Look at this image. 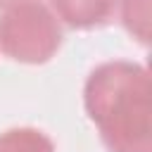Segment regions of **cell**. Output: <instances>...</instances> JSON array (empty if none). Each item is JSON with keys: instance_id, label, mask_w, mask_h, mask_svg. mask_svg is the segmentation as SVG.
<instances>
[{"instance_id": "4", "label": "cell", "mask_w": 152, "mask_h": 152, "mask_svg": "<svg viewBox=\"0 0 152 152\" xmlns=\"http://www.w3.org/2000/svg\"><path fill=\"white\" fill-rule=\"evenodd\" d=\"M0 152H55V145L38 128H10L0 135Z\"/></svg>"}, {"instance_id": "5", "label": "cell", "mask_w": 152, "mask_h": 152, "mask_svg": "<svg viewBox=\"0 0 152 152\" xmlns=\"http://www.w3.org/2000/svg\"><path fill=\"white\" fill-rule=\"evenodd\" d=\"M126 31L140 43L150 40V0H119Z\"/></svg>"}, {"instance_id": "1", "label": "cell", "mask_w": 152, "mask_h": 152, "mask_svg": "<svg viewBox=\"0 0 152 152\" xmlns=\"http://www.w3.org/2000/svg\"><path fill=\"white\" fill-rule=\"evenodd\" d=\"M150 95V74L142 64L114 59L90 71L83 102L109 152H152Z\"/></svg>"}, {"instance_id": "6", "label": "cell", "mask_w": 152, "mask_h": 152, "mask_svg": "<svg viewBox=\"0 0 152 152\" xmlns=\"http://www.w3.org/2000/svg\"><path fill=\"white\" fill-rule=\"evenodd\" d=\"M19 2H26V0H0V10H7V7H14Z\"/></svg>"}, {"instance_id": "3", "label": "cell", "mask_w": 152, "mask_h": 152, "mask_svg": "<svg viewBox=\"0 0 152 152\" xmlns=\"http://www.w3.org/2000/svg\"><path fill=\"white\" fill-rule=\"evenodd\" d=\"M50 5H52V14L66 26L95 28L102 26L114 14L119 0H50Z\"/></svg>"}, {"instance_id": "2", "label": "cell", "mask_w": 152, "mask_h": 152, "mask_svg": "<svg viewBox=\"0 0 152 152\" xmlns=\"http://www.w3.org/2000/svg\"><path fill=\"white\" fill-rule=\"evenodd\" d=\"M62 45V26L50 7L36 0L19 2L0 14V50L24 64H43Z\"/></svg>"}]
</instances>
